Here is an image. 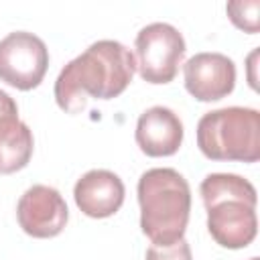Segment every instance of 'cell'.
I'll list each match as a JSON object with an SVG mask.
<instances>
[{
    "label": "cell",
    "mask_w": 260,
    "mask_h": 260,
    "mask_svg": "<svg viewBox=\"0 0 260 260\" xmlns=\"http://www.w3.org/2000/svg\"><path fill=\"white\" fill-rule=\"evenodd\" d=\"M136 57L118 41H98L71 59L55 79V102L67 114H79L87 100L118 98L132 81Z\"/></svg>",
    "instance_id": "6da1fadb"
},
{
    "label": "cell",
    "mask_w": 260,
    "mask_h": 260,
    "mask_svg": "<svg viewBox=\"0 0 260 260\" xmlns=\"http://www.w3.org/2000/svg\"><path fill=\"white\" fill-rule=\"evenodd\" d=\"M199 193L207 211V230L221 248L240 250L252 244L258 232V197L248 179L234 173H211L201 181Z\"/></svg>",
    "instance_id": "7a4b0ae2"
},
{
    "label": "cell",
    "mask_w": 260,
    "mask_h": 260,
    "mask_svg": "<svg viewBox=\"0 0 260 260\" xmlns=\"http://www.w3.org/2000/svg\"><path fill=\"white\" fill-rule=\"evenodd\" d=\"M136 195L140 230L152 246H171L183 240L191 213V189L179 171L148 169L138 179Z\"/></svg>",
    "instance_id": "3957f363"
},
{
    "label": "cell",
    "mask_w": 260,
    "mask_h": 260,
    "mask_svg": "<svg viewBox=\"0 0 260 260\" xmlns=\"http://www.w3.org/2000/svg\"><path fill=\"white\" fill-rule=\"evenodd\" d=\"M197 146L211 160L256 162L260 158V112L242 106L207 112L197 124Z\"/></svg>",
    "instance_id": "277c9868"
},
{
    "label": "cell",
    "mask_w": 260,
    "mask_h": 260,
    "mask_svg": "<svg viewBox=\"0 0 260 260\" xmlns=\"http://www.w3.org/2000/svg\"><path fill=\"white\" fill-rule=\"evenodd\" d=\"M140 77L148 83H171L185 57V39L169 22H152L136 35Z\"/></svg>",
    "instance_id": "5b68a950"
},
{
    "label": "cell",
    "mask_w": 260,
    "mask_h": 260,
    "mask_svg": "<svg viewBox=\"0 0 260 260\" xmlns=\"http://www.w3.org/2000/svg\"><path fill=\"white\" fill-rule=\"evenodd\" d=\"M49 67V49L32 32L16 30L0 41V81L28 91L35 89Z\"/></svg>",
    "instance_id": "8992f818"
},
{
    "label": "cell",
    "mask_w": 260,
    "mask_h": 260,
    "mask_svg": "<svg viewBox=\"0 0 260 260\" xmlns=\"http://www.w3.org/2000/svg\"><path fill=\"white\" fill-rule=\"evenodd\" d=\"M16 217L24 234L45 240L63 232L69 219V209L55 187L32 185L20 195Z\"/></svg>",
    "instance_id": "52a82bcc"
},
{
    "label": "cell",
    "mask_w": 260,
    "mask_h": 260,
    "mask_svg": "<svg viewBox=\"0 0 260 260\" xmlns=\"http://www.w3.org/2000/svg\"><path fill=\"white\" fill-rule=\"evenodd\" d=\"M185 89L199 102H217L236 87V65L223 53H197L183 65Z\"/></svg>",
    "instance_id": "ba28073f"
},
{
    "label": "cell",
    "mask_w": 260,
    "mask_h": 260,
    "mask_svg": "<svg viewBox=\"0 0 260 260\" xmlns=\"http://www.w3.org/2000/svg\"><path fill=\"white\" fill-rule=\"evenodd\" d=\"M124 183L122 179L106 169H91L81 179H77L73 187V197L81 213L87 217H110L124 203Z\"/></svg>",
    "instance_id": "9c48e42d"
},
{
    "label": "cell",
    "mask_w": 260,
    "mask_h": 260,
    "mask_svg": "<svg viewBox=\"0 0 260 260\" xmlns=\"http://www.w3.org/2000/svg\"><path fill=\"white\" fill-rule=\"evenodd\" d=\"M136 144L146 156H171L181 148L183 122L165 106H152L136 122Z\"/></svg>",
    "instance_id": "30bf717a"
},
{
    "label": "cell",
    "mask_w": 260,
    "mask_h": 260,
    "mask_svg": "<svg viewBox=\"0 0 260 260\" xmlns=\"http://www.w3.org/2000/svg\"><path fill=\"white\" fill-rule=\"evenodd\" d=\"M35 140L30 128L18 118L0 122V175L24 169L32 156Z\"/></svg>",
    "instance_id": "8fae6325"
},
{
    "label": "cell",
    "mask_w": 260,
    "mask_h": 260,
    "mask_svg": "<svg viewBox=\"0 0 260 260\" xmlns=\"http://www.w3.org/2000/svg\"><path fill=\"white\" fill-rule=\"evenodd\" d=\"M230 20L244 32L256 35L258 32V12H260V2L258 0H238L230 2L225 6Z\"/></svg>",
    "instance_id": "7c38bea8"
},
{
    "label": "cell",
    "mask_w": 260,
    "mask_h": 260,
    "mask_svg": "<svg viewBox=\"0 0 260 260\" xmlns=\"http://www.w3.org/2000/svg\"><path fill=\"white\" fill-rule=\"evenodd\" d=\"M146 260H193L187 240H179L171 246H150L146 250Z\"/></svg>",
    "instance_id": "4fadbf2b"
},
{
    "label": "cell",
    "mask_w": 260,
    "mask_h": 260,
    "mask_svg": "<svg viewBox=\"0 0 260 260\" xmlns=\"http://www.w3.org/2000/svg\"><path fill=\"white\" fill-rule=\"evenodd\" d=\"M8 118H18V106L6 91L0 89V122Z\"/></svg>",
    "instance_id": "5bb4252c"
},
{
    "label": "cell",
    "mask_w": 260,
    "mask_h": 260,
    "mask_svg": "<svg viewBox=\"0 0 260 260\" xmlns=\"http://www.w3.org/2000/svg\"><path fill=\"white\" fill-rule=\"evenodd\" d=\"M250 260H260V258H256V256H254V258H250Z\"/></svg>",
    "instance_id": "9a60e30c"
}]
</instances>
